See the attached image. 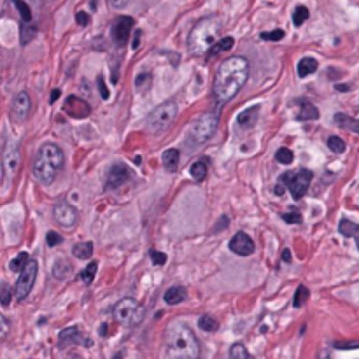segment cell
Returning <instances> with one entry per match:
<instances>
[{
  "label": "cell",
  "mask_w": 359,
  "mask_h": 359,
  "mask_svg": "<svg viewBox=\"0 0 359 359\" xmlns=\"http://www.w3.org/2000/svg\"><path fill=\"white\" fill-rule=\"evenodd\" d=\"M249 77V61L244 56H230L219 65L214 77V100L226 103L237 97Z\"/></svg>",
  "instance_id": "1"
},
{
  "label": "cell",
  "mask_w": 359,
  "mask_h": 359,
  "mask_svg": "<svg viewBox=\"0 0 359 359\" xmlns=\"http://www.w3.org/2000/svg\"><path fill=\"white\" fill-rule=\"evenodd\" d=\"M63 166L65 154L60 149V146L53 142H46L39 148L37 154H35L32 172H34V177L39 184L50 186L54 182L58 174L63 170Z\"/></svg>",
  "instance_id": "2"
},
{
  "label": "cell",
  "mask_w": 359,
  "mask_h": 359,
  "mask_svg": "<svg viewBox=\"0 0 359 359\" xmlns=\"http://www.w3.org/2000/svg\"><path fill=\"white\" fill-rule=\"evenodd\" d=\"M165 352L168 358L195 359L200 356V345L195 333L182 322H174L166 329Z\"/></svg>",
  "instance_id": "3"
},
{
  "label": "cell",
  "mask_w": 359,
  "mask_h": 359,
  "mask_svg": "<svg viewBox=\"0 0 359 359\" xmlns=\"http://www.w3.org/2000/svg\"><path fill=\"white\" fill-rule=\"evenodd\" d=\"M219 39V25L210 18H204L197 21L188 35V50L195 56H202L210 51L212 46Z\"/></svg>",
  "instance_id": "4"
},
{
  "label": "cell",
  "mask_w": 359,
  "mask_h": 359,
  "mask_svg": "<svg viewBox=\"0 0 359 359\" xmlns=\"http://www.w3.org/2000/svg\"><path fill=\"white\" fill-rule=\"evenodd\" d=\"M179 112V107L174 100H166V102L159 103L158 107L149 112L148 119H146V128L151 133H161L165 132L172 123L175 121Z\"/></svg>",
  "instance_id": "5"
},
{
  "label": "cell",
  "mask_w": 359,
  "mask_h": 359,
  "mask_svg": "<svg viewBox=\"0 0 359 359\" xmlns=\"http://www.w3.org/2000/svg\"><path fill=\"white\" fill-rule=\"evenodd\" d=\"M219 125V116L215 112H204L191 123L189 128V135L197 144H204L214 137L215 130Z\"/></svg>",
  "instance_id": "6"
},
{
  "label": "cell",
  "mask_w": 359,
  "mask_h": 359,
  "mask_svg": "<svg viewBox=\"0 0 359 359\" xmlns=\"http://www.w3.org/2000/svg\"><path fill=\"white\" fill-rule=\"evenodd\" d=\"M114 319L119 324L125 326H135L142 321L144 317V308L139 305L135 298H123L114 305L112 308Z\"/></svg>",
  "instance_id": "7"
},
{
  "label": "cell",
  "mask_w": 359,
  "mask_h": 359,
  "mask_svg": "<svg viewBox=\"0 0 359 359\" xmlns=\"http://www.w3.org/2000/svg\"><path fill=\"white\" fill-rule=\"evenodd\" d=\"M312 177L314 174L307 168H300L298 172H287V174L282 175V182L289 188L291 191V197L295 200H300V198L305 197V193L308 191V186L312 182Z\"/></svg>",
  "instance_id": "8"
},
{
  "label": "cell",
  "mask_w": 359,
  "mask_h": 359,
  "mask_svg": "<svg viewBox=\"0 0 359 359\" xmlns=\"http://www.w3.org/2000/svg\"><path fill=\"white\" fill-rule=\"evenodd\" d=\"M37 272H39V265L35 259H28V263L25 265V268L19 272L18 282L14 286V298L18 302H23L30 295L32 287L35 284V279H37Z\"/></svg>",
  "instance_id": "9"
},
{
  "label": "cell",
  "mask_w": 359,
  "mask_h": 359,
  "mask_svg": "<svg viewBox=\"0 0 359 359\" xmlns=\"http://www.w3.org/2000/svg\"><path fill=\"white\" fill-rule=\"evenodd\" d=\"M53 215H54V221H56L61 228H65V230H72V228L77 224V221H79L77 210L72 207L67 200H60L54 204Z\"/></svg>",
  "instance_id": "10"
},
{
  "label": "cell",
  "mask_w": 359,
  "mask_h": 359,
  "mask_svg": "<svg viewBox=\"0 0 359 359\" xmlns=\"http://www.w3.org/2000/svg\"><path fill=\"white\" fill-rule=\"evenodd\" d=\"M58 344H60V349H65V347H70V345H77V344H83L84 347H91L93 342H91L86 335H83V331H81L77 326H70V328H65L63 331L58 335Z\"/></svg>",
  "instance_id": "11"
},
{
  "label": "cell",
  "mask_w": 359,
  "mask_h": 359,
  "mask_svg": "<svg viewBox=\"0 0 359 359\" xmlns=\"http://www.w3.org/2000/svg\"><path fill=\"white\" fill-rule=\"evenodd\" d=\"M19 163H21V154H19V146L16 142H7L4 151V172L7 177H14L18 174Z\"/></svg>",
  "instance_id": "12"
},
{
  "label": "cell",
  "mask_w": 359,
  "mask_h": 359,
  "mask_svg": "<svg viewBox=\"0 0 359 359\" xmlns=\"http://www.w3.org/2000/svg\"><path fill=\"white\" fill-rule=\"evenodd\" d=\"M133 25H135V21L130 16H119V18H116V21L112 25V39L117 46L126 44Z\"/></svg>",
  "instance_id": "13"
},
{
  "label": "cell",
  "mask_w": 359,
  "mask_h": 359,
  "mask_svg": "<svg viewBox=\"0 0 359 359\" xmlns=\"http://www.w3.org/2000/svg\"><path fill=\"white\" fill-rule=\"evenodd\" d=\"M230 251L238 256H251L254 253V242L253 238L249 237L247 233L244 231H238L237 235H233L230 240Z\"/></svg>",
  "instance_id": "14"
},
{
  "label": "cell",
  "mask_w": 359,
  "mask_h": 359,
  "mask_svg": "<svg viewBox=\"0 0 359 359\" xmlns=\"http://www.w3.org/2000/svg\"><path fill=\"white\" fill-rule=\"evenodd\" d=\"M30 110H32L30 95H28L27 91H19V93L14 97V100H12V116H14L16 121L23 123L28 117Z\"/></svg>",
  "instance_id": "15"
},
{
  "label": "cell",
  "mask_w": 359,
  "mask_h": 359,
  "mask_svg": "<svg viewBox=\"0 0 359 359\" xmlns=\"http://www.w3.org/2000/svg\"><path fill=\"white\" fill-rule=\"evenodd\" d=\"M128 179H130L128 166L123 165V163H116V165H112V168L109 170V175H107V189L121 188Z\"/></svg>",
  "instance_id": "16"
},
{
  "label": "cell",
  "mask_w": 359,
  "mask_h": 359,
  "mask_svg": "<svg viewBox=\"0 0 359 359\" xmlns=\"http://www.w3.org/2000/svg\"><path fill=\"white\" fill-rule=\"evenodd\" d=\"M65 112L68 114L70 117H86L90 116L91 109H90V103L84 102L83 99L76 97V95H72L65 100Z\"/></svg>",
  "instance_id": "17"
},
{
  "label": "cell",
  "mask_w": 359,
  "mask_h": 359,
  "mask_svg": "<svg viewBox=\"0 0 359 359\" xmlns=\"http://www.w3.org/2000/svg\"><path fill=\"white\" fill-rule=\"evenodd\" d=\"M298 103V114H296V119L298 121H312V119H317L319 117V110L317 107L314 105L312 102H308L307 99H298L296 100Z\"/></svg>",
  "instance_id": "18"
},
{
  "label": "cell",
  "mask_w": 359,
  "mask_h": 359,
  "mask_svg": "<svg viewBox=\"0 0 359 359\" xmlns=\"http://www.w3.org/2000/svg\"><path fill=\"white\" fill-rule=\"evenodd\" d=\"M179 158H181V151H179V149H175V148L166 149L161 156L163 166H165L168 172H175L179 168Z\"/></svg>",
  "instance_id": "19"
},
{
  "label": "cell",
  "mask_w": 359,
  "mask_h": 359,
  "mask_svg": "<svg viewBox=\"0 0 359 359\" xmlns=\"http://www.w3.org/2000/svg\"><path fill=\"white\" fill-rule=\"evenodd\" d=\"M257 114H259V105L249 107V109H246L244 112L238 114V117H237L238 125L244 126V128H249V126H253L254 123H256Z\"/></svg>",
  "instance_id": "20"
},
{
  "label": "cell",
  "mask_w": 359,
  "mask_h": 359,
  "mask_svg": "<svg viewBox=\"0 0 359 359\" xmlns=\"http://www.w3.org/2000/svg\"><path fill=\"white\" fill-rule=\"evenodd\" d=\"M319 68V63L317 60H314V58H302V60L298 61V65H296V70H298V77H307L310 76V74H314V72H317Z\"/></svg>",
  "instance_id": "21"
},
{
  "label": "cell",
  "mask_w": 359,
  "mask_h": 359,
  "mask_svg": "<svg viewBox=\"0 0 359 359\" xmlns=\"http://www.w3.org/2000/svg\"><path fill=\"white\" fill-rule=\"evenodd\" d=\"M186 289L182 286H172L170 289H166V293H165V302L168 303V305H177V303H181V302H184L186 300Z\"/></svg>",
  "instance_id": "22"
},
{
  "label": "cell",
  "mask_w": 359,
  "mask_h": 359,
  "mask_svg": "<svg viewBox=\"0 0 359 359\" xmlns=\"http://www.w3.org/2000/svg\"><path fill=\"white\" fill-rule=\"evenodd\" d=\"M70 273H72V265L68 263V261L60 259V261L54 263V266H53V277L54 279H60V280L67 279Z\"/></svg>",
  "instance_id": "23"
},
{
  "label": "cell",
  "mask_w": 359,
  "mask_h": 359,
  "mask_svg": "<svg viewBox=\"0 0 359 359\" xmlns=\"http://www.w3.org/2000/svg\"><path fill=\"white\" fill-rule=\"evenodd\" d=\"M77 259H90L93 256V242H81L72 249Z\"/></svg>",
  "instance_id": "24"
},
{
  "label": "cell",
  "mask_w": 359,
  "mask_h": 359,
  "mask_svg": "<svg viewBox=\"0 0 359 359\" xmlns=\"http://www.w3.org/2000/svg\"><path fill=\"white\" fill-rule=\"evenodd\" d=\"M233 44H235V41H233V37H223L221 41H217L214 46L210 48V56H215V54H219V53H223V51H228V50H231L233 48Z\"/></svg>",
  "instance_id": "25"
},
{
  "label": "cell",
  "mask_w": 359,
  "mask_h": 359,
  "mask_svg": "<svg viewBox=\"0 0 359 359\" xmlns=\"http://www.w3.org/2000/svg\"><path fill=\"white\" fill-rule=\"evenodd\" d=\"M189 175L197 182H202L207 177V165L204 161H195L193 165L189 166Z\"/></svg>",
  "instance_id": "26"
},
{
  "label": "cell",
  "mask_w": 359,
  "mask_h": 359,
  "mask_svg": "<svg viewBox=\"0 0 359 359\" xmlns=\"http://www.w3.org/2000/svg\"><path fill=\"white\" fill-rule=\"evenodd\" d=\"M335 121H337L342 128H347V130H352V132L359 133V119H352V117L345 116V114H337V116H335Z\"/></svg>",
  "instance_id": "27"
},
{
  "label": "cell",
  "mask_w": 359,
  "mask_h": 359,
  "mask_svg": "<svg viewBox=\"0 0 359 359\" xmlns=\"http://www.w3.org/2000/svg\"><path fill=\"white\" fill-rule=\"evenodd\" d=\"M198 328H200L202 331L214 333V331H217V328H219V322L215 321L214 317H210V315H202V317L198 319Z\"/></svg>",
  "instance_id": "28"
},
{
  "label": "cell",
  "mask_w": 359,
  "mask_h": 359,
  "mask_svg": "<svg viewBox=\"0 0 359 359\" xmlns=\"http://www.w3.org/2000/svg\"><path fill=\"white\" fill-rule=\"evenodd\" d=\"M308 18H310V11L305 5H298L295 9V12H293V23H295V27H302Z\"/></svg>",
  "instance_id": "29"
},
{
  "label": "cell",
  "mask_w": 359,
  "mask_h": 359,
  "mask_svg": "<svg viewBox=\"0 0 359 359\" xmlns=\"http://www.w3.org/2000/svg\"><path fill=\"white\" fill-rule=\"evenodd\" d=\"M97 268H99V265H97V261H91L90 265L86 266V268L81 272V275H79V279L83 280L84 284H91L93 282V279H95V275H97Z\"/></svg>",
  "instance_id": "30"
},
{
  "label": "cell",
  "mask_w": 359,
  "mask_h": 359,
  "mask_svg": "<svg viewBox=\"0 0 359 359\" xmlns=\"http://www.w3.org/2000/svg\"><path fill=\"white\" fill-rule=\"evenodd\" d=\"M358 230H359V224L352 223V221H349V219H342L340 224H338V231H340L344 237H354Z\"/></svg>",
  "instance_id": "31"
},
{
  "label": "cell",
  "mask_w": 359,
  "mask_h": 359,
  "mask_svg": "<svg viewBox=\"0 0 359 359\" xmlns=\"http://www.w3.org/2000/svg\"><path fill=\"white\" fill-rule=\"evenodd\" d=\"M308 298H310V291L307 289L305 286H300L298 289L295 291V296H293V307L298 308V307H302Z\"/></svg>",
  "instance_id": "32"
},
{
  "label": "cell",
  "mask_w": 359,
  "mask_h": 359,
  "mask_svg": "<svg viewBox=\"0 0 359 359\" xmlns=\"http://www.w3.org/2000/svg\"><path fill=\"white\" fill-rule=\"evenodd\" d=\"M230 358L231 359H249L251 354L244 344H233L230 349Z\"/></svg>",
  "instance_id": "33"
},
{
  "label": "cell",
  "mask_w": 359,
  "mask_h": 359,
  "mask_svg": "<svg viewBox=\"0 0 359 359\" xmlns=\"http://www.w3.org/2000/svg\"><path fill=\"white\" fill-rule=\"evenodd\" d=\"M275 159L280 163V165H291L293 159H295V154H293L291 149L287 148H280L279 151L275 153Z\"/></svg>",
  "instance_id": "34"
},
{
  "label": "cell",
  "mask_w": 359,
  "mask_h": 359,
  "mask_svg": "<svg viewBox=\"0 0 359 359\" xmlns=\"http://www.w3.org/2000/svg\"><path fill=\"white\" fill-rule=\"evenodd\" d=\"M28 259H30V257H28L27 253H19L18 256H16L14 259L11 261V270H12V272H18L19 273L23 268H25V265L28 263Z\"/></svg>",
  "instance_id": "35"
},
{
  "label": "cell",
  "mask_w": 359,
  "mask_h": 359,
  "mask_svg": "<svg viewBox=\"0 0 359 359\" xmlns=\"http://www.w3.org/2000/svg\"><path fill=\"white\" fill-rule=\"evenodd\" d=\"M12 2H14L19 14H21L23 23H32V11H30V7H28V4H25L23 0H12Z\"/></svg>",
  "instance_id": "36"
},
{
  "label": "cell",
  "mask_w": 359,
  "mask_h": 359,
  "mask_svg": "<svg viewBox=\"0 0 359 359\" xmlns=\"http://www.w3.org/2000/svg\"><path fill=\"white\" fill-rule=\"evenodd\" d=\"M328 148L331 149L333 153H337V154H342V153L345 151V142L340 139V137L333 135L328 139Z\"/></svg>",
  "instance_id": "37"
},
{
  "label": "cell",
  "mask_w": 359,
  "mask_h": 359,
  "mask_svg": "<svg viewBox=\"0 0 359 359\" xmlns=\"http://www.w3.org/2000/svg\"><path fill=\"white\" fill-rule=\"evenodd\" d=\"M149 257H151L153 265H156V266H163L166 263V254L161 253V251L151 249L149 251Z\"/></svg>",
  "instance_id": "38"
},
{
  "label": "cell",
  "mask_w": 359,
  "mask_h": 359,
  "mask_svg": "<svg viewBox=\"0 0 359 359\" xmlns=\"http://www.w3.org/2000/svg\"><path fill=\"white\" fill-rule=\"evenodd\" d=\"M284 35H286V32L277 28V30H272V32H263L261 39L263 41H280V39H284Z\"/></svg>",
  "instance_id": "39"
},
{
  "label": "cell",
  "mask_w": 359,
  "mask_h": 359,
  "mask_svg": "<svg viewBox=\"0 0 359 359\" xmlns=\"http://www.w3.org/2000/svg\"><path fill=\"white\" fill-rule=\"evenodd\" d=\"M61 240H63V238H61L56 231H48V233H46V244L50 247H56L58 244H61Z\"/></svg>",
  "instance_id": "40"
},
{
  "label": "cell",
  "mask_w": 359,
  "mask_h": 359,
  "mask_svg": "<svg viewBox=\"0 0 359 359\" xmlns=\"http://www.w3.org/2000/svg\"><path fill=\"white\" fill-rule=\"evenodd\" d=\"M282 219L286 221L287 224H300L302 223V214L300 212H289V214H284Z\"/></svg>",
  "instance_id": "41"
},
{
  "label": "cell",
  "mask_w": 359,
  "mask_h": 359,
  "mask_svg": "<svg viewBox=\"0 0 359 359\" xmlns=\"http://www.w3.org/2000/svg\"><path fill=\"white\" fill-rule=\"evenodd\" d=\"M97 84H99L100 97H102L103 100H109L110 93H109V90H107V86H105V81H103V77H102V76H99V79H97Z\"/></svg>",
  "instance_id": "42"
},
{
  "label": "cell",
  "mask_w": 359,
  "mask_h": 359,
  "mask_svg": "<svg viewBox=\"0 0 359 359\" xmlns=\"http://www.w3.org/2000/svg\"><path fill=\"white\" fill-rule=\"evenodd\" d=\"M76 21H77V25H79V27H88V25H90V14H86V12L84 11H79L76 14Z\"/></svg>",
  "instance_id": "43"
},
{
  "label": "cell",
  "mask_w": 359,
  "mask_h": 359,
  "mask_svg": "<svg viewBox=\"0 0 359 359\" xmlns=\"http://www.w3.org/2000/svg\"><path fill=\"white\" fill-rule=\"evenodd\" d=\"M11 303V289H9L7 284H4V289H2V305L7 307Z\"/></svg>",
  "instance_id": "44"
},
{
  "label": "cell",
  "mask_w": 359,
  "mask_h": 359,
  "mask_svg": "<svg viewBox=\"0 0 359 359\" xmlns=\"http://www.w3.org/2000/svg\"><path fill=\"white\" fill-rule=\"evenodd\" d=\"M142 83L151 84V76H149V74H142V76H139V77H137V81H135V86L140 88V90H144L146 86H142Z\"/></svg>",
  "instance_id": "45"
},
{
  "label": "cell",
  "mask_w": 359,
  "mask_h": 359,
  "mask_svg": "<svg viewBox=\"0 0 359 359\" xmlns=\"http://www.w3.org/2000/svg\"><path fill=\"white\" fill-rule=\"evenodd\" d=\"M109 4H110V7H114V9H123L130 4V0H109Z\"/></svg>",
  "instance_id": "46"
},
{
  "label": "cell",
  "mask_w": 359,
  "mask_h": 359,
  "mask_svg": "<svg viewBox=\"0 0 359 359\" xmlns=\"http://www.w3.org/2000/svg\"><path fill=\"white\" fill-rule=\"evenodd\" d=\"M0 321H2V338H5V335H7V329H9V324H7V319H5V315H0Z\"/></svg>",
  "instance_id": "47"
},
{
  "label": "cell",
  "mask_w": 359,
  "mask_h": 359,
  "mask_svg": "<svg viewBox=\"0 0 359 359\" xmlns=\"http://www.w3.org/2000/svg\"><path fill=\"white\" fill-rule=\"evenodd\" d=\"M140 37H142V32L137 30V32H135V35H133V42H132V48H133V50H137V48H139Z\"/></svg>",
  "instance_id": "48"
},
{
  "label": "cell",
  "mask_w": 359,
  "mask_h": 359,
  "mask_svg": "<svg viewBox=\"0 0 359 359\" xmlns=\"http://www.w3.org/2000/svg\"><path fill=\"white\" fill-rule=\"evenodd\" d=\"M335 347H338V349H356V347H359V342H352V344H337Z\"/></svg>",
  "instance_id": "49"
},
{
  "label": "cell",
  "mask_w": 359,
  "mask_h": 359,
  "mask_svg": "<svg viewBox=\"0 0 359 359\" xmlns=\"http://www.w3.org/2000/svg\"><path fill=\"white\" fill-rule=\"evenodd\" d=\"M60 95H61V91H60V90H53V91H51V99H50V102H51V103H54V100L60 99Z\"/></svg>",
  "instance_id": "50"
},
{
  "label": "cell",
  "mask_w": 359,
  "mask_h": 359,
  "mask_svg": "<svg viewBox=\"0 0 359 359\" xmlns=\"http://www.w3.org/2000/svg\"><path fill=\"white\" fill-rule=\"evenodd\" d=\"M282 261H286V263H291V253H289V249H284L282 251Z\"/></svg>",
  "instance_id": "51"
},
{
  "label": "cell",
  "mask_w": 359,
  "mask_h": 359,
  "mask_svg": "<svg viewBox=\"0 0 359 359\" xmlns=\"http://www.w3.org/2000/svg\"><path fill=\"white\" fill-rule=\"evenodd\" d=\"M107 328H109V326H107L105 322L100 326V335H102V337H107Z\"/></svg>",
  "instance_id": "52"
},
{
  "label": "cell",
  "mask_w": 359,
  "mask_h": 359,
  "mask_svg": "<svg viewBox=\"0 0 359 359\" xmlns=\"http://www.w3.org/2000/svg\"><path fill=\"white\" fill-rule=\"evenodd\" d=\"M337 90L338 91H349V86L347 84H337Z\"/></svg>",
  "instance_id": "53"
},
{
  "label": "cell",
  "mask_w": 359,
  "mask_h": 359,
  "mask_svg": "<svg viewBox=\"0 0 359 359\" xmlns=\"http://www.w3.org/2000/svg\"><path fill=\"white\" fill-rule=\"evenodd\" d=\"M275 195H284V186L282 184L277 186V188H275Z\"/></svg>",
  "instance_id": "54"
},
{
  "label": "cell",
  "mask_w": 359,
  "mask_h": 359,
  "mask_svg": "<svg viewBox=\"0 0 359 359\" xmlns=\"http://www.w3.org/2000/svg\"><path fill=\"white\" fill-rule=\"evenodd\" d=\"M354 240H356V246H358V249H359V230L356 231V235H354Z\"/></svg>",
  "instance_id": "55"
}]
</instances>
